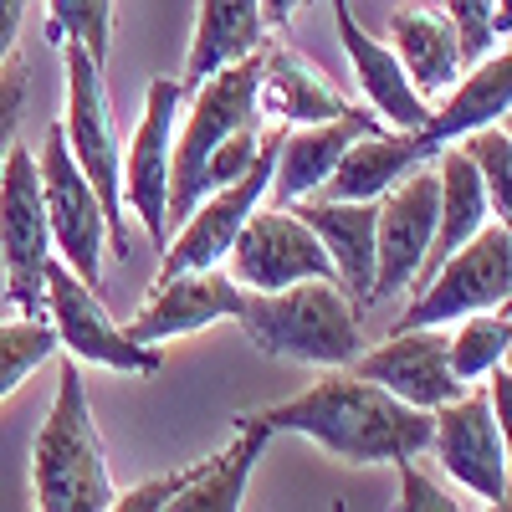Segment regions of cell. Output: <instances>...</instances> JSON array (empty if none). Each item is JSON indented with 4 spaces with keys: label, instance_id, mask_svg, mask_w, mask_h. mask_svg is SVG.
Returning a JSON list of instances; mask_svg holds the SVG:
<instances>
[{
    "label": "cell",
    "instance_id": "1",
    "mask_svg": "<svg viewBox=\"0 0 512 512\" xmlns=\"http://www.w3.org/2000/svg\"><path fill=\"white\" fill-rule=\"evenodd\" d=\"M251 420H262L272 436H308L344 466H395L405 456L431 451V415L400 405L395 395H384L379 384L349 369H333L292 400L251 410Z\"/></svg>",
    "mask_w": 512,
    "mask_h": 512
},
{
    "label": "cell",
    "instance_id": "2",
    "mask_svg": "<svg viewBox=\"0 0 512 512\" xmlns=\"http://www.w3.org/2000/svg\"><path fill=\"white\" fill-rule=\"evenodd\" d=\"M113 492L108 451L82 390V364L67 359L57 369L52 410L31 446V502L36 512H108Z\"/></svg>",
    "mask_w": 512,
    "mask_h": 512
},
{
    "label": "cell",
    "instance_id": "3",
    "mask_svg": "<svg viewBox=\"0 0 512 512\" xmlns=\"http://www.w3.org/2000/svg\"><path fill=\"white\" fill-rule=\"evenodd\" d=\"M236 323L251 338V349L267 359L349 369L364 354L359 313L338 282H292L282 292H246Z\"/></svg>",
    "mask_w": 512,
    "mask_h": 512
},
{
    "label": "cell",
    "instance_id": "4",
    "mask_svg": "<svg viewBox=\"0 0 512 512\" xmlns=\"http://www.w3.org/2000/svg\"><path fill=\"white\" fill-rule=\"evenodd\" d=\"M67 62V113H62V144L72 154V164L82 169V180L93 185L98 205H103V221H108V246L113 256H134V226L123 216V200H118V175H123V139L113 128V103H108V82L93 62L88 47L67 41L62 47Z\"/></svg>",
    "mask_w": 512,
    "mask_h": 512
},
{
    "label": "cell",
    "instance_id": "5",
    "mask_svg": "<svg viewBox=\"0 0 512 512\" xmlns=\"http://www.w3.org/2000/svg\"><path fill=\"white\" fill-rule=\"evenodd\" d=\"M267 52V47H262ZM262 52L241 57L221 72H210L205 82H195L190 93V113L175 128V154H169V226H180L195 200H200V169L216 154L226 139L251 134L262 128V113H256V82H262Z\"/></svg>",
    "mask_w": 512,
    "mask_h": 512
},
{
    "label": "cell",
    "instance_id": "6",
    "mask_svg": "<svg viewBox=\"0 0 512 512\" xmlns=\"http://www.w3.org/2000/svg\"><path fill=\"white\" fill-rule=\"evenodd\" d=\"M512 292V226L507 221H487L461 251H451L446 262L415 287V297L405 303L400 323L390 333H410V328H446L472 313H492L507 308Z\"/></svg>",
    "mask_w": 512,
    "mask_h": 512
},
{
    "label": "cell",
    "instance_id": "7",
    "mask_svg": "<svg viewBox=\"0 0 512 512\" xmlns=\"http://www.w3.org/2000/svg\"><path fill=\"white\" fill-rule=\"evenodd\" d=\"M47 267H52V231L41 205L36 154L16 139L0 164V287L16 318L47 313Z\"/></svg>",
    "mask_w": 512,
    "mask_h": 512
},
{
    "label": "cell",
    "instance_id": "8",
    "mask_svg": "<svg viewBox=\"0 0 512 512\" xmlns=\"http://www.w3.org/2000/svg\"><path fill=\"white\" fill-rule=\"evenodd\" d=\"M185 103V82L175 77H154L144 93V113L134 123V134L123 144V175H118V200L123 216H134L154 251L169 241V154H175V118Z\"/></svg>",
    "mask_w": 512,
    "mask_h": 512
},
{
    "label": "cell",
    "instance_id": "9",
    "mask_svg": "<svg viewBox=\"0 0 512 512\" xmlns=\"http://www.w3.org/2000/svg\"><path fill=\"white\" fill-rule=\"evenodd\" d=\"M36 180H41V205H47V231L57 246V262L88 282L93 292H103V246H108V221L103 205L93 195V185L82 180V169L72 164L62 128H47L36 154Z\"/></svg>",
    "mask_w": 512,
    "mask_h": 512
},
{
    "label": "cell",
    "instance_id": "10",
    "mask_svg": "<svg viewBox=\"0 0 512 512\" xmlns=\"http://www.w3.org/2000/svg\"><path fill=\"white\" fill-rule=\"evenodd\" d=\"M277 139L282 128H262V149H256L251 169L226 185V190H210L190 216L175 226V241H164L159 251V277H175V272H210L226 262L231 241L241 236V226L251 221V210H262V195L272 190V164H277Z\"/></svg>",
    "mask_w": 512,
    "mask_h": 512
},
{
    "label": "cell",
    "instance_id": "11",
    "mask_svg": "<svg viewBox=\"0 0 512 512\" xmlns=\"http://www.w3.org/2000/svg\"><path fill=\"white\" fill-rule=\"evenodd\" d=\"M47 323L57 333V349L72 354V364H98V369H118V374H159L164 369V349L159 344H139L128 338L123 323H113V313L103 308V297L77 282L57 256L47 267Z\"/></svg>",
    "mask_w": 512,
    "mask_h": 512
},
{
    "label": "cell",
    "instance_id": "12",
    "mask_svg": "<svg viewBox=\"0 0 512 512\" xmlns=\"http://www.w3.org/2000/svg\"><path fill=\"white\" fill-rule=\"evenodd\" d=\"M374 221V282H369V308L415 287L420 262L436 236V154L415 164L400 185H390L379 200Z\"/></svg>",
    "mask_w": 512,
    "mask_h": 512
},
{
    "label": "cell",
    "instance_id": "13",
    "mask_svg": "<svg viewBox=\"0 0 512 512\" xmlns=\"http://www.w3.org/2000/svg\"><path fill=\"white\" fill-rule=\"evenodd\" d=\"M226 262H231L226 277L241 292H282L292 282H333V262L287 205L251 210V221L231 241Z\"/></svg>",
    "mask_w": 512,
    "mask_h": 512
},
{
    "label": "cell",
    "instance_id": "14",
    "mask_svg": "<svg viewBox=\"0 0 512 512\" xmlns=\"http://www.w3.org/2000/svg\"><path fill=\"white\" fill-rule=\"evenodd\" d=\"M431 451L441 461V472L461 482L466 492H477L487 507L512 497L507 477V436L487 410L482 390H461L451 405L431 410Z\"/></svg>",
    "mask_w": 512,
    "mask_h": 512
},
{
    "label": "cell",
    "instance_id": "15",
    "mask_svg": "<svg viewBox=\"0 0 512 512\" xmlns=\"http://www.w3.org/2000/svg\"><path fill=\"white\" fill-rule=\"evenodd\" d=\"M349 374L379 384L384 395H395L410 410H441L461 395V384L446 364V333L441 328H410V333H390L379 349L359 354L349 364Z\"/></svg>",
    "mask_w": 512,
    "mask_h": 512
},
{
    "label": "cell",
    "instance_id": "16",
    "mask_svg": "<svg viewBox=\"0 0 512 512\" xmlns=\"http://www.w3.org/2000/svg\"><path fill=\"white\" fill-rule=\"evenodd\" d=\"M246 303V292L221 272V267H210V272H175V277H159L154 292H149V303L139 308L134 323H123L128 338H139V344H164V338H185V333H200L210 323H221L241 313Z\"/></svg>",
    "mask_w": 512,
    "mask_h": 512
},
{
    "label": "cell",
    "instance_id": "17",
    "mask_svg": "<svg viewBox=\"0 0 512 512\" xmlns=\"http://www.w3.org/2000/svg\"><path fill=\"white\" fill-rule=\"evenodd\" d=\"M287 210L313 231V241L333 262V282L344 287L354 313H364L369 308V282H374V221H379V205L374 200H318V195H308V200H292Z\"/></svg>",
    "mask_w": 512,
    "mask_h": 512
},
{
    "label": "cell",
    "instance_id": "18",
    "mask_svg": "<svg viewBox=\"0 0 512 512\" xmlns=\"http://www.w3.org/2000/svg\"><path fill=\"white\" fill-rule=\"evenodd\" d=\"M328 6H333V21H338V47H344V57H349V67H354V82H359L364 103L374 108V118L390 123V128H400V134L420 128L425 118H431V103L410 88V77H405V67L395 62V52L384 47L374 31L359 26V16H354L349 0H328Z\"/></svg>",
    "mask_w": 512,
    "mask_h": 512
},
{
    "label": "cell",
    "instance_id": "19",
    "mask_svg": "<svg viewBox=\"0 0 512 512\" xmlns=\"http://www.w3.org/2000/svg\"><path fill=\"white\" fill-rule=\"evenodd\" d=\"M256 113L272 118V128H313V123H344V118H374L359 113L349 98L333 93V82L292 47L262 52V82H256ZM379 123V118H374Z\"/></svg>",
    "mask_w": 512,
    "mask_h": 512
},
{
    "label": "cell",
    "instance_id": "20",
    "mask_svg": "<svg viewBox=\"0 0 512 512\" xmlns=\"http://www.w3.org/2000/svg\"><path fill=\"white\" fill-rule=\"evenodd\" d=\"M507 108H512V52L497 47L482 62H472V72L446 93V103L431 108V118L415 128V139L425 154H436L466 134H477V128L507 123Z\"/></svg>",
    "mask_w": 512,
    "mask_h": 512
},
{
    "label": "cell",
    "instance_id": "21",
    "mask_svg": "<svg viewBox=\"0 0 512 512\" xmlns=\"http://www.w3.org/2000/svg\"><path fill=\"white\" fill-rule=\"evenodd\" d=\"M272 431L262 420L251 415H236V436L226 451L205 456L190 466L185 487L164 502V512H241V497H246V482L256 472V461H262Z\"/></svg>",
    "mask_w": 512,
    "mask_h": 512
},
{
    "label": "cell",
    "instance_id": "22",
    "mask_svg": "<svg viewBox=\"0 0 512 512\" xmlns=\"http://www.w3.org/2000/svg\"><path fill=\"white\" fill-rule=\"evenodd\" d=\"M384 123L374 118H344V123H313V128H282L277 139V164H272V190L277 205L308 200L323 190V180L333 175L338 154H344L359 134H379Z\"/></svg>",
    "mask_w": 512,
    "mask_h": 512
},
{
    "label": "cell",
    "instance_id": "23",
    "mask_svg": "<svg viewBox=\"0 0 512 512\" xmlns=\"http://www.w3.org/2000/svg\"><path fill=\"white\" fill-rule=\"evenodd\" d=\"M431 154L420 149L415 128H379V134H359L344 154H338L333 175L323 180L318 200H379L390 185H400L415 164H425Z\"/></svg>",
    "mask_w": 512,
    "mask_h": 512
},
{
    "label": "cell",
    "instance_id": "24",
    "mask_svg": "<svg viewBox=\"0 0 512 512\" xmlns=\"http://www.w3.org/2000/svg\"><path fill=\"white\" fill-rule=\"evenodd\" d=\"M384 47L395 52V62L405 67L410 88L431 103L441 93H451L466 62H461V47L446 26V16H431V11H415V6H400L390 16V36H384Z\"/></svg>",
    "mask_w": 512,
    "mask_h": 512
},
{
    "label": "cell",
    "instance_id": "25",
    "mask_svg": "<svg viewBox=\"0 0 512 512\" xmlns=\"http://www.w3.org/2000/svg\"><path fill=\"white\" fill-rule=\"evenodd\" d=\"M262 47H267L262 0H200L190 57H185V88H195V82H205L210 72H221L241 57H256Z\"/></svg>",
    "mask_w": 512,
    "mask_h": 512
},
{
    "label": "cell",
    "instance_id": "26",
    "mask_svg": "<svg viewBox=\"0 0 512 512\" xmlns=\"http://www.w3.org/2000/svg\"><path fill=\"white\" fill-rule=\"evenodd\" d=\"M507 349H512V318H507V308L472 313V318L456 323V333H446V364H451L461 390H472V384L487 379L497 364H507Z\"/></svg>",
    "mask_w": 512,
    "mask_h": 512
},
{
    "label": "cell",
    "instance_id": "27",
    "mask_svg": "<svg viewBox=\"0 0 512 512\" xmlns=\"http://www.w3.org/2000/svg\"><path fill=\"white\" fill-rule=\"evenodd\" d=\"M52 354L57 333L47 318H0V400L16 395Z\"/></svg>",
    "mask_w": 512,
    "mask_h": 512
},
{
    "label": "cell",
    "instance_id": "28",
    "mask_svg": "<svg viewBox=\"0 0 512 512\" xmlns=\"http://www.w3.org/2000/svg\"><path fill=\"white\" fill-rule=\"evenodd\" d=\"M456 149L466 154V164L477 169V180L487 190L492 221H507L512 216V134H507V123L477 128V134L456 139Z\"/></svg>",
    "mask_w": 512,
    "mask_h": 512
},
{
    "label": "cell",
    "instance_id": "29",
    "mask_svg": "<svg viewBox=\"0 0 512 512\" xmlns=\"http://www.w3.org/2000/svg\"><path fill=\"white\" fill-rule=\"evenodd\" d=\"M47 41L52 47H88L98 67H108L113 47V0H47Z\"/></svg>",
    "mask_w": 512,
    "mask_h": 512
},
{
    "label": "cell",
    "instance_id": "30",
    "mask_svg": "<svg viewBox=\"0 0 512 512\" xmlns=\"http://www.w3.org/2000/svg\"><path fill=\"white\" fill-rule=\"evenodd\" d=\"M446 26L461 47V62L472 67L487 52H497V41L507 36V11L497 0H446Z\"/></svg>",
    "mask_w": 512,
    "mask_h": 512
},
{
    "label": "cell",
    "instance_id": "31",
    "mask_svg": "<svg viewBox=\"0 0 512 512\" xmlns=\"http://www.w3.org/2000/svg\"><path fill=\"white\" fill-rule=\"evenodd\" d=\"M395 477H400V502L395 512H472L466 502H456L425 466H415V456L395 461Z\"/></svg>",
    "mask_w": 512,
    "mask_h": 512
},
{
    "label": "cell",
    "instance_id": "32",
    "mask_svg": "<svg viewBox=\"0 0 512 512\" xmlns=\"http://www.w3.org/2000/svg\"><path fill=\"white\" fill-rule=\"evenodd\" d=\"M26 98H31V62L21 52H11L6 62H0V164H6V154L16 144Z\"/></svg>",
    "mask_w": 512,
    "mask_h": 512
},
{
    "label": "cell",
    "instance_id": "33",
    "mask_svg": "<svg viewBox=\"0 0 512 512\" xmlns=\"http://www.w3.org/2000/svg\"><path fill=\"white\" fill-rule=\"evenodd\" d=\"M190 466H195V461H190ZM190 466H180V472H164V477H149V482L128 487V492H113L108 512H164V502H169V497H175V492L185 487Z\"/></svg>",
    "mask_w": 512,
    "mask_h": 512
},
{
    "label": "cell",
    "instance_id": "34",
    "mask_svg": "<svg viewBox=\"0 0 512 512\" xmlns=\"http://www.w3.org/2000/svg\"><path fill=\"white\" fill-rule=\"evenodd\" d=\"M21 21H26V0H0V62L16 52Z\"/></svg>",
    "mask_w": 512,
    "mask_h": 512
},
{
    "label": "cell",
    "instance_id": "35",
    "mask_svg": "<svg viewBox=\"0 0 512 512\" xmlns=\"http://www.w3.org/2000/svg\"><path fill=\"white\" fill-rule=\"evenodd\" d=\"M303 6H308V0H262V21H267V31H282Z\"/></svg>",
    "mask_w": 512,
    "mask_h": 512
},
{
    "label": "cell",
    "instance_id": "36",
    "mask_svg": "<svg viewBox=\"0 0 512 512\" xmlns=\"http://www.w3.org/2000/svg\"><path fill=\"white\" fill-rule=\"evenodd\" d=\"M492 512H512V502H497V507H492Z\"/></svg>",
    "mask_w": 512,
    "mask_h": 512
},
{
    "label": "cell",
    "instance_id": "37",
    "mask_svg": "<svg viewBox=\"0 0 512 512\" xmlns=\"http://www.w3.org/2000/svg\"><path fill=\"white\" fill-rule=\"evenodd\" d=\"M333 512H349V507H344V502H333Z\"/></svg>",
    "mask_w": 512,
    "mask_h": 512
},
{
    "label": "cell",
    "instance_id": "38",
    "mask_svg": "<svg viewBox=\"0 0 512 512\" xmlns=\"http://www.w3.org/2000/svg\"><path fill=\"white\" fill-rule=\"evenodd\" d=\"M497 6H502V11H507V0H497Z\"/></svg>",
    "mask_w": 512,
    "mask_h": 512
},
{
    "label": "cell",
    "instance_id": "39",
    "mask_svg": "<svg viewBox=\"0 0 512 512\" xmlns=\"http://www.w3.org/2000/svg\"><path fill=\"white\" fill-rule=\"evenodd\" d=\"M487 512H492V507H487Z\"/></svg>",
    "mask_w": 512,
    "mask_h": 512
}]
</instances>
